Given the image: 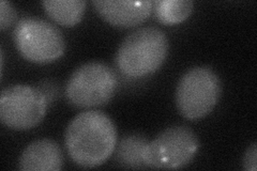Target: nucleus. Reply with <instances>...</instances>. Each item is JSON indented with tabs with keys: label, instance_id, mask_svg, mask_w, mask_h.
I'll use <instances>...</instances> for the list:
<instances>
[{
	"label": "nucleus",
	"instance_id": "1",
	"mask_svg": "<svg viewBox=\"0 0 257 171\" xmlns=\"http://www.w3.org/2000/svg\"><path fill=\"white\" fill-rule=\"evenodd\" d=\"M118 141L112 120L100 110H87L72 119L66 132L64 144L71 159L84 168L104 164L114 153Z\"/></svg>",
	"mask_w": 257,
	"mask_h": 171
},
{
	"label": "nucleus",
	"instance_id": "2",
	"mask_svg": "<svg viewBox=\"0 0 257 171\" xmlns=\"http://www.w3.org/2000/svg\"><path fill=\"white\" fill-rule=\"evenodd\" d=\"M168 39L157 27H142L127 35L120 44L115 62L128 77H143L158 71L168 55Z\"/></svg>",
	"mask_w": 257,
	"mask_h": 171
},
{
	"label": "nucleus",
	"instance_id": "3",
	"mask_svg": "<svg viewBox=\"0 0 257 171\" xmlns=\"http://www.w3.org/2000/svg\"><path fill=\"white\" fill-rule=\"evenodd\" d=\"M118 87L116 73L107 64L91 61L78 67L69 77L64 93L77 108H93L108 103Z\"/></svg>",
	"mask_w": 257,
	"mask_h": 171
},
{
	"label": "nucleus",
	"instance_id": "4",
	"mask_svg": "<svg viewBox=\"0 0 257 171\" xmlns=\"http://www.w3.org/2000/svg\"><path fill=\"white\" fill-rule=\"evenodd\" d=\"M222 93L218 74L209 67H195L187 71L176 89V105L189 120H198L210 113Z\"/></svg>",
	"mask_w": 257,
	"mask_h": 171
},
{
	"label": "nucleus",
	"instance_id": "5",
	"mask_svg": "<svg viewBox=\"0 0 257 171\" xmlns=\"http://www.w3.org/2000/svg\"><path fill=\"white\" fill-rule=\"evenodd\" d=\"M13 41L16 50L34 63H51L66 51V40L58 27L34 16H25L15 24Z\"/></svg>",
	"mask_w": 257,
	"mask_h": 171
},
{
	"label": "nucleus",
	"instance_id": "6",
	"mask_svg": "<svg viewBox=\"0 0 257 171\" xmlns=\"http://www.w3.org/2000/svg\"><path fill=\"white\" fill-rule=\"evenodd\" d=\"M199 149L197 135L187 125H173L148 141L144 164L154 169H180L194 159Z\"/></svg>",
	"mask_w": 257,
	"mask_h": 171
},
{
	"label": "nucleus",
	"instance_id": "7",
	"mask_svg": "<svg viewBox=\"0 0 257 171\" xmlns=\"http://www.w3.org/2000/svg\"><path fill=\"white\" fill-rule=\"evenodd\" d=\"M46 95L29 85L5 88L0 95V120L15 131H28L40 124L47 111Z\"/></svg>",
	"mask_w": 257,
	"mask_h": 171
},
{
	"label": "nucleus",
	"instance_id": "8",
	"mask_svg": "<svg viewBox=\"0 0 257 171\" xmlns=\"http://www.w3.org/2000/svg\"><path fill=\"white\" fill-rule=\"evenodd\" d=\"M92 5L104 21L121 28L141 25L154 11V2L151 0H93Z\"/></svg>",
	"mask_w": 257,
	"mask_h": 171
},
{
	"label": "nucleus",
	"instance_id": "9",
	"mask_svg": "<svg viewBox=\"0 0 257 171\" xmlns=\"http://www.w3.org/2000/svg\"><path fill=\"white\" fill-rule=\"evenodd\" d=\"M64 157L59 144L52 139H39L29 143L19 159L22 171H59Z\"/></svg>",
	"mask_w": 257,
	"mask_h": 171
},
{
	"label": "nucleus",
	"instance_id": "10",
	"mask_svg": "<svg viewBox=\"0 0 257 171\" xmlns=\"http://www.w3.org/2000/svg\"><path fill=\"white\" fill-rule=\"evenodd\" d=\"M50 18L64 27H73L82 21L86 2L84 0H46L42 2Z\"/></svg>",
	"mask_w": 257,
	"mask_h": 171
},
{
	"label": "nucleus",
	"instance_id": "11",
	"mask_svg": "<svg viewBox=\"0 0 257 171\" xmlns=\"http://www.w3.org/2000/svg\"><path fill=\"white\" fill-rule=\"evenodd\" d=\"M148 139L141 134H128L123 136L116 145V160L125 168H145L143 151Z\"/></svg>",
	"mask_w": 257,
	"mask_h": 171
},
{
	"label": "nucleus",
	"instance_id": "12",
	"mask_svg": "<svg viewBox=\"0 0 257 171\" xmlns=\"http://www.w3.org/2000/svg\"><path fill=\"white\" fill-rule=\"evenodd\" d=\"M194 9L192 0H158L154 3L157 20L164 25H175L190 18Z\"/></svg>",
	"mask_w": 257,
	"mask_h": 171
},
{
	"label": "nucleus",
	"instance_id": "13",
	"mask_svg": "<svg viewBox=\"0 0 257 171\" xmlns=\"http://www.w3.org/2000/svg\"><path fill=\"white\" fill-rule=\"evenodd\" d=\"M18 19V12L12 3L2 0L0 2V29L5 31L10 28Z\"/></svg>",
	"mask_w": 257,
	"mask_h": 171
},
{
	"label": "nucleus",
	"instance_id": "14",
	"mask_svg": "<svg viewBox=\"0 0 257 171\" xmlns=\"http://www.w3.org/2000/svg\"><path fill=\"white\" fill-rule=\"evenodd\" d=\"M243 167L247 171L257 170V144L253 142L248 146L243 156Z\"/></svg>",
	"mask_w": 257,
	"mask_h": 171
}]
</instances>
